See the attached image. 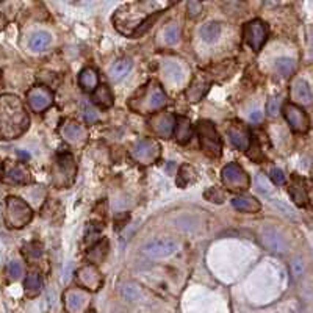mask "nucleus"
Returning <instances> with one entry per match:
<instances>
[{
  "instance_id": "obj_1",
  "label": "nucleus",
  "mask_w": 313,
  "mask_h": 313,
  "mask_svg": "<svg viewBox=\"0 0 313 313\" xmlns=\"http://www.w3.org/2000/svg\"><path fill=\"white\" fill-rule=\"evenodd\" d=\"M155 4L152 2H138L124 5L113 16V22L116 28L128 36L143 34L151 24L160 16V11H154Z\"/></svg>"
},
{
  "instance_id": "obj_2",
  "label": "nucleus",
  "mask_w": 313,
  "mask_h": 313,
  "mask_svg": "<svg viewBox=\"0 0 313 313\" xmlns=\"http://www.w3.org/2000/svg\"><path fill=\"white\" fill-rule=\"evenodd\" d=\"M28 115L22 102L16 96H0V138L13 140L25 132Z\"/></svg>"
},
{
  "instance_id": "obj_3",
  "label": "nucleus",
  "mask_w": 313,
  "mask_h": 313,
  "mask_svg": "<svg viewBox=\"0 0 313 313\" xmlns=\"http://www.w3.org/2000/svg\"><path fill=\"white\" fill-rule=\"evenodd\" d=\"M168 97L157 82H149L141 88L140 93L130 100V107L141 115H149L166 107Z\"/></svg>"
},
{
  "instance_id": "obj_4",
  "label": "nucleus",
  "mask_w": 313,
  "mask_h": 313,
  "mask_svg": "<svg viewBox=\"0 0 313 313\" xmlns=\"http://www.w3.org/2000/svg\"><path fill=\"white\" fill-rule=\"evenodd\" d=\"M77 176V166L74 157L67 152L60 154L55 160L52 168V183L57 188H67L71 187Z\"/></svg>"
},
{
  "instance_id": "obj_5",
  "label": "nucleus",
  "mask_w": 313,
  "mask_h": 313,
  "mask_svg": "<svg viewBox=\"0 0 313 313\" xmlns=\"http://www.w3.org/2000/svg\"><path fill=\"white\" fill-rule=\"evenodd\" d=\"M33 218V212L28 207L27 202L19 197L10 196L7 199V210H5V221L7 226L11 229H22L25 227Z\"/></svg>"
},
{
  "instance_id": "obj_6",
  "label": "nucleus",
  "mask_w": 313,
  "mask_h": 313,
  "mask_svg": "<svg viewBox=\"0 0 313 313\" xmlns=\"http://www.w3.org/2000/svg\"><path fill=\"white\" fill-rule=\"evenodd\" d=\"M197 132L200 138V147L205 155L210 158H219L221 151H223V143L216 132L213 122L210 121H199L197 124Z\"/></svg>"
},
{
  "instance_id": "obj_7",
  "label": "nucleus",
  "mask_w": 313,
  "mask_h": 313,
  "mask_svg": "<svg viewBox=\"0 0 313 313\" xmlns=\"http://www.w3.org/2000/svg\"><path fill=\"white\" fill-rule=\"evenodd\" d=\"M221 176H223L224 185L232 191H246L251 185L249 176L236 163H229L227 166H224Z\"/></svg>"
},
{
  "instance_id": "obj_8",
  "label": "nucleus",
  "mask_w": 313,
  "mask_h": 313,
  "mask_svg": "<svg viewBox=\"0 0 313 313\" xmlns=\"http://www.w3.org/2000/svg\"><path fill=\"white\" fill-rule=\"evenodd\" d=\"M243 36H245V41L249 44V47L254 52H260V49L263 47L268 38V27L260 19L251 21L245 25Z\"/></svg>"
},
{
  "instance_id": "obj_9",
  "label": "nucleus",
  "mask_w": 313,
  "mask_h": 313,
  "mask_svg": "<svg viewBox=\"0 0 313 313\" xmlns=\"http://www.w3.org/2000/svg\"><path fill=\"white\" fill-rule=\"evenodd\" d=\"M179 249V243L174 238H158L144 246V254L149 259H168Z\"/></svg>"
},
{
  "instance_id": "obj_10",
  "label": "nucleus",
  "mask_w": 313,
  "mask_h": 313,
  "mask_svg": "<svg viewBox=\"0 0 313 313\" xmlns=\"http://www.w3.org/2000/svg\"><path fill=\"white\" fill-rule=\"evenodd\" d=\"M132 155L136 161H140L143 164H151L160 155V144L151 138L140 140L132 147Z\"/></svg>"
},
{
  "instance_id": "obj_11",
  "label": "nucleus",
  "mask_w": 313,
  "mask_h": 313,
  "mask_svg": "<svg viewBox=\"0 0 313 313\" xmlns=\"http://www.w3.org/2000/svg\"><path fill=\"white\" fill-rule=\"evenodd\" d=\"M284 115H285V119L287 122L290 124L291 130L298 132V133H304L308 130V116L305 115L304 110L296 105V103H287L284 107Z\"/></svg>"
},
{
  "instance_id": "obj_12",
  "label": "nucleus",
  "mask_w": 313,
  "mask_h": 313,
  "mask_svg": "<svg viewBox=\"0 0 313 313\" xmlns=\"http://www.w3.org/2000/svg\"><path fill=\"white\" fill-rule=\"evenodd\" d=\"M76 279H77V284L88 291H97L103 284L102 274L96 265H86V266L80 268L77 271Z\"/></svg>"
},
{
  "instance_id": "obj_13",
  "label": "nucleus",
  "mask_w": 313,
  "mask_h": 313,
  "mask_svg": "<svg viewBox=\"0 0 313 313\" xmlns=\"http://www.w3.org/2000/svg\"><path fill=\"white\" fill-rule=\"evenodd\" d=\"M27 102L31 107L33 112L41 113V112H44V110H47L52 105L53 94H52V91L49 88H46V86H36V88L28 91Z\"/></svg>"
},
{
  "instance_id": "obj_14",
  "label": "nucleus",
  "mask_w": 313,
  "mask_h": 313,
  "mask_svg": "<svg viewBox=\"0 0 313 313\" xmlns=\"http://www.w3.org/2000/svg\"><path fill=\"white\" fill-rule=\"evenodd\" d=\"M89 304V294L85 290L76 288L64 294V305L67 313H83Z\"/></svg>"
},
{
  "instance_id": "obj_15",
  "label": "nucleus",
  "mask_w": 313,
  "mask_h": 313,
  "mask_svg": "<svg viewBox=\"0 0 313 313\" xmlns=\"http://www.w3.org/2000/svg\"><path fill=\"white\" fill-rule=\"evenodd\" d=\"M210 85H212V80L205 76V74H197L193 79L190 88L187 89V99L190 102H199L207 94Z\"/></svg>"
},
{
  "instance_id": "obj_16",
  "label": "nucleus",
  "mask_w": 313,
  "mask_h": 313,
  "mask_svg": "<svg viewBox=\"0 0 313 313\" xmlns=\"http://www.w3.org/2000/svg\"><path fill=\"white\" fill-rule=\"evenodd\" d=\"M174 124L176 118L169 113H160L155 115L151 121V128L160 136L163 138H169L174 132Z\"/></svg>"
},
{
  "instance_id": "obj_17",
  "label": "nucleus",
  "mask_w": 313,
  "mask_h": 313,
  "mask_svg": "<svg viewBox=\"0 0 313 313\" xmlns=\"http://www.w3.org/2000/svg\"><path fill=\"white\" fill-rule=\"evenodd\" d=\"M174 136L176 141L180 144H187L188 141H191L193 138V125L190 122L188 118L185 116H179L176 118V124H174Z\"/></svg>"
},
{
  "instance_id": "obj_18",
  "label": "nucleus",
  "mask_w": 313,
  "mask_h": 313,
  "mask_svg": "<svg viewBox=\"0 0 313 313\" xmlns=\"http://www.w3.org/2000/svg\"><path fill=\"white\" fill-rule=\"evenodd\" d=\"M60 133L67 143H79L85 138V128L77 121H66L60 127Z\"/></svg>"
},
{
  "instance_id": "obj_19",
  "label": "nucleus",
  "mask_w": 313,
  "mask_h": 313,
  "mask_svg": "<svg viewBox=\"0 0 313 313\" xmlns=\"http://www.w3.org/2000/svg\"><path fill=\"white\" fill-rule=\"evenodd\" d=\"M288 191H290V196L293 197V200L296 202L298 205H301V207L307 205L308 194H307V188H305V182L302 179H299L298 176H293Z\"/></svg>"
},
{
  "instance_id": "obj_20",
  "label": "nucleus",
  "mask_w": 313,
  "mask_h": 313,
  "mask_svg": "<svg viewBox=\"0 0 313 313\" xmlns=\"http://www.w3.org/2000/svg\"><path fill=\"white\" fill-rule=\"evenodd\" d=\"M232 205L236 210L246 212V213H257V212H260V208H262L260 202L257 200L255 197H252V196H238V197H233Z\"/></svg>"
},
{
  "instance_id": "obj_21",
  "label": "nucleus",
  "mask_w": 313,
  "mask_h": 313,
  "mask_svg": "<svg viewBox=\"0 0 313 313\" xmlns=\"http://www.w3.org/2000/svg\"><path fill=\"white\" fill-rule=\"evenodd\" d=\"M79 83L80 86L88 91V93H93V91L99 86V76L93 67H86L80 72L79 76Z\"/></svg>"
},
{
  "instance_id": "obj_22",
  "label": "nucleus",
  "mask_w": 313,
  "mask_h": 313,
  "mask_svg": "<svg viewBox=\"0 0 313 313\" xmlns=\"http://www.w3.org/2000/svg\"><path fill=\"white\" fill-rule=\"evenodd\" d=\"M93 102L96 105H99L100 108H110L113 105L115 99L110 88L107 85H99L94 91H93Z\"/></svg>"
},
{
  "instance_id": "obj_23",
  "label": "nucleus",
  "mask_w": 313,
  "mask_h": 313,
  "mask_svg": "<svg viewBox=\"0 0 313 313\" xmlns=\"http://www.w3.org/2000/svg\"><path fill=\"white\" fill-rule=\"evenodd\" d=\"M132 60H128V58H121L118 60L112 69H110V79H112L113 82H121L122 79L127 77V74L132 71Z\"/></svg>"
},
{
  "instance_id": "obj_24",
  "label": "nucleus",
  "mask_w": 313,
  "mask_h": 313,
  "mask_svg": "<svg viewBox=\"0 0 313 313\" xmlns=\"http://www.w3.org/2000/svg\"><path fill=\"white\" fill-rule=\"evenodd\" d=\"M262 241L263 245L269 249V251H274V252H282L285 249V243L281 238V235L277 232H274L271 229L265 230L263 235H262Z\"/></svg>"
},
{
  "instance_id": "obj_25",
  "label": "nucleus",
  "mask_w": 313,
  "mask_h": 313,
  "mask_svg": "<svg viewBox=\"0 0 313 313\" xmlns=\"http://www.w3.org/2000/svg\"><path fill=\"white\" fill-rule=\"evenodd\" d=\"M5 180L11 182V183H27L30 180V176L24 166H21V164H14V166H10L5 171Z\"/></svg>"
},
{
  "instance_id": "obj_26",
  "label": "nucleus",
  "mask_w": 313,
  "mask_h": 313,
  "mask_svg": "<svg viewBox=\"0 0 313 313\" xmlns=\"http://www.w3.org/2000/svg\"><path fill=\"white\" fill-rule=\"evenodd\" d=\"M229 136H230V141H232V144L236 147V149H240V151H246L248 149L249 135L246 133V130H243V128H230Z\"/></svg>"
},
{
  "instance_id": "obj_27",
  "label": "nucleus",
  "mask_w": 313,
  "mask_h": 313,
  "mask_svg": "<svg viewBox=\"0 0 313 313\" xmlns=\"http://www.w3.org/2000/svg\"><path fill=\"white\" fill-rule=\"evenodd\" d=\"M293 96L296 100L302 102V103H310L311 102V91L307 82L304 80H298L293 86Z\"/></svg>"
},
{
  "instance_id": "obj_28",
  "label": "nucleus",
  "mask_w": 313,
  "mask_h": 313,
  "mask_svg": "<svg viewBox=\"0 0 313 313\" xmlns=\"http://www.w3.org/2000/svg\"><path fill=\"white\" fill-rule=\"evenodd\" d=\"M52 43V36L47 31H38L30 38V49L34 52H41L49 47Z\"/></svg>"
},
{
  "instance_id": "obj_29",
  "label": "nucleus",
  "mask_w": 313,
  "mask_h": 313,
  "mask_svg": "<svg viewBox=\"0 0 313 313\" xmlns=\"http://www.w3.org/2000/svg\"><path fill=\"white\" fill-rule=\"evenodd\" d=\"M221 34V25L218 22H208L200 28V36L205 43H215Z\"/></svg>"
},
{
  "instance_id": "obj_30",
  "label": "nucleus",
  "mask_w": 313,
  "mask_h": 313,
  "mask_svg": "<svg viewBox=\"0 0 313 313\" xmlns=\"http://www.w3.org/2000/svg\"><path fill=\"white\" fill-rule=\"evenodd\" d=\"M196 180V172L191 166L188 164H183L179 171V176H177V185L180 188H185L188 183H193Z\"/></svg>"
},
{
  "instance_id": "obj_31",
  "label": "nucleus",
  "mask_w": 313,
  "mask_h": 313,
  "mask_svg": "<svg viewBox=\"0 0 313 313\" xmlns=\"http://www.w3.org/2000/svg\"><path fill=\"white\" fill-rule=\"evenodd\" d=\"M275 69L282 77H290L294 72V61L291 58H279L275 61Z\"/></svg>"
},
{
  "instance_id": "obj_32",
  "label": "nucleus",
  "mask_w": 313,
  "mask_h": 313,
  "mask_svg": "<svg viewBox=\"0 0 313 313\" xmlns=\"http://www.w3.org/2000/svg\"><path fill=\"white\" fill-rule=\"evenodd\" d=\"M163 71H164L166 77H168L171 82H180L182 77H183V72H182L180 66L176 64V63H166V64L163 66Z\"/></svg>"
},
{
  "instance_id": "obj_33",
  "label": "nucleus",
  "mask_w": 313,
  "mask_h": 313,
  "mask_svg": "<svg viewBox=\"0 0 313 313\" xmlns=\"http://www.w3.org/2000/svg\"><path fill=\"white\" fill-rule=\"evenodd\" d=\"M41 285H43V282H41V277H40L38 274H30V275H27V279H25V282H24V287H25V290H27L30 294L38 293V291L41 290Z\"/></svg>"
},
{
  "instance_id": "obj_34",
  "label": "nucleus",
  "mask_w": 313,
  "mask_h": 313,
  "mask_svg": "<svg viewBox=\"0 0 313 313\" xmlns=\"http://www.w3.org/2000/svg\"><path fill=\"white\" fill-rule=\"evenodd\" d=\"M179 38H180V28L177 24H171L164 28V41H166V44L174 46L179 41Z\"/></svg>"
},
{
  "instance_id": "obj_35",
  "label": "nucleus",
  "mask_w": 313,
  "mask_h": 313,
  "mask_svg": "<svg viewBox=\"0 0 313 313\" xmlns=\"http://www.w3.org/2000/svg\"><path fill=\"white\" fill-rule=\"evenodd\" d=\"M107 254V241L103 243V246H102V243H99L97 246H94L93 249H91L89 252H88V257L93 262H100L102 259H103V255Z\"/></svg>"
},
{
  "instance_id": "obj_36",
  "label": "nucleus",
  "mask_w": 313,
  "mask_h": 313,
  "mask_svg": "<svg viewBox=\"0 0 313 313\" xmlns=\"http://www.w3.org/2000/svg\"><path fill=\"white\" fill-rule=\"evenodd\" d=\"M83 107V116H85V121L91 125V124H94V122H97V119H99V115H97V112L96 110L91 107L89 103H83L82 105Z\"/></svg>"
},
{
  "instance_id": "obj_37",
  "label": "nucleus",
  "mask_w": 313,
  "mask_h": 313,
  "mask_svg": "<svg viewBox=\"0 0 313 313\" xmlns=\"http://www.w3.org/2000/svg\"><path fill=\"white\" fill-rule=\"evenodd\" d=\"M205 199L210 200V202H216V204H221V202L224 200V194L221 193L218 188H208L205 191Z\"/></svg>"
},
{
  "instance_id": "obj_38",
  "label": "nucleus",
  "mask_w": 313,
  "mask_h": 313,
  "mask_svg": "<svg viewBox=\"0 0 313 313\" xmlns=\"http://www.w3.org/2000/svg\"><path fill=\"white\" fill-rule=\"evenodd\" d=\"M8 274H10V277L13 279H19L21 275H22V266L19 262H11L8 265Z\"/></svg>"
},
{
  "instance_id": "obj_39",
  "label": "nucleus",
  "mask_w": 313,
  "mask_h": 313,
  "mask_svg": "<svg viewBox=\"0 0 313 313\" xmlns=\"http://www.w3.org/2000/svg\"><path fill=\"white\" fill-rule=\"evenodd\" d=\"M269 177H271V180H272L277 187H281V185H284V183H285V174H284L281 169H277V168L271 169Z\"/></svg>"
},
{
  "instance_id": "obj_40",
  "label": "nucleus",
  "mask_w": 313,
  "mask_h": 313,
  "mask_svg": "<svg viewBox=\"0 0 313 313\" xmlns=\"http://www.w3.org/2000/svg\"><path fill=\"white\" fill-rule=\"evenodd\" d=\"M266 110H268V113L271 115V116H275V115H279V110H281V100L279 99H271L269 102H268V107H266Z\"/></svg>"
},
{
  "instance_id": "obj_41",
  "label": "nucleus",
  "mask_w": 313,
  "mask_h": 313,
  "mask_svg": "<svg viewBox=\"0 0 313 313\" xmlns=\"http://www.w3.org/2000/svg\"><path fill=\"white\" fill-rule=\"evenodd\" d=\"M199 13H202V4L200 2H190L188 4V16L190 17H196Z\"/></svg>"
},
{
  "instance_id": "obj_42",
  "label": "nucleus",
  "mask_w": 313,
  "mask_h": 313,
  "mask_svg": "<svg viewBox=\"0 0 313 313\" xmlns=\"http://www.w3.org/2000/svg\"><path fill=\"white\" fill-rule=\"evenodd\" d=\"M28 251V254L31 255V257H41V254H43V248H41V245L40 243H31V245H28L27 248H25V252Z\"/></svg>"
},
{
  "instance_id": "obj_43",
  "label": "nucleus",
  "mask_w": 313,
  "mask_h": 313,
  "mask_svg": "<svg viewBox=\"0 0 313 313\" xmlns=\"http://www.w3.org/2000/svg\"><path fill=\"white\" fill-rule=\"evenodd\" d=\"M302 271H304V262H302L301 259H296V260H294V263H293V272H294V275H296V277H299V275L302 274Z\"/></svg>"
},
{
  "instance_id": "obj_44",
  "label": "nucleus",
  "mask_w": 313,
  "mask_h": 313,
  "mask_svg": "<svg viewBox=\"0 0 313 313\" xmlns=\"http://www.w3.org/2000/svg\"><path fill=\"white\" fill-rule=\"evenodd\" d=\"M249 118H251L252 122H260V121H262V112H259V110H257V112L251 113Z\"/></svg>"
},
{
  "instance_id": "obj_45",
  "label": "nucleus",
  "mask_w": 313,
  "mask_h": 313,
  "mask_svg": "<svg viewBox=\"0 0 313 313\" xmlns=\"http://www.w3.org/2000/svg\"><path fill=\"white\" fill-rule=\"evenodd\" d=\"M86 313H94V311H93V310H89V311H86Z\"/></svg>"
},
{
  "instance_id": "obj_46",
  "label": "nucleus",
  "mask_w": 313,
  "mask_h": 313,
  "mask_svg": "<svg viewBox=\"0 0 313 313\" xmlns=\"http://www.w3.org/2000/svg\"><path fill=\"white\" fill-rule=\"evenodd\" d=\"M0 168H2V166H0Z\"/></svg>"
}]
</instances>
